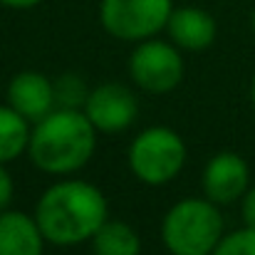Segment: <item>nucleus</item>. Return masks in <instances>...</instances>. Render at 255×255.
Returning <instances> with one entry per match:
<instances>
[{
  "instance_id": "f257e3e1",
  "label": "nucleus",
  "mask_w": 255,
  "mask_h": 255,
  "mask_svg": "<svg viewBox=\"0 0 255 255\" xmlns=\"http://www.w3.org/2000/svg\"><path fill=\"white\" fill-rule=\"evenodd\" d=\"M35 221L52 246H80L89 241L109 218V206L94 183L62 178L52 183L35 206Z\"/></svg>"
},
{
  "instance_id": "f03ea898",
  "label": "nucleus",
  "mask_w": 255,
  "mask_h": 255,
  "mask_svg": "<svg viewBox=\"0 0 255 255\" xmlns=\"http://www.w3.org/2000/svg\"><path fill=\"white\" fill-rule=\"evenodd\" d=\"M97 129L82 109L57 107L30 131V161L50 176H72L87 166L97 149Z\"/></svg>"
},
{
  "instance_id": "7ed1b4c3",
  "label": "nucleus",
  "mask_w": 255,
  "mask_h": 255,
  "mask_svg": "<svg viewBox=\"0 0 255 255\" xmlns=\"http://www.w3.org/2000/svg\"><path fill=\"white\" fill-rule=\"evenodd\" d=\"M223 238V216L208 198H181L161 221V241L171 255H211Z\"/></svg>"
},
{
  "instance_id": "20e7f679",
  "label": "nucleus",
  "mask_w": 255,
  "mask_h": 255,
  "mask_svg": "<svg viewBox=\"0 0 255 255\" xmlns=\"http://www.w3.org/2000/svg\"><path fill=\"white\" fill-rule=\"evenodd\" d=\"M186 141L171 127H149L129 146V169L146 186H164L186 166Z\"/></svg>"
},
{
  "instance_id": "39448f33",
  "label": "nucleus",
  "mask_w": 255,
  "mask_h": 255,
  "mask_svg": "<svg viewBox=\"0 0 255 255\" xmlns=\"http://www.w3.org/2000/svg\"><path fill=\"white\" fill-rule=\"evenodd\" d=\"M173 12V0H102V27L124 42H141L156 37Z\"/></svg>"
},
{
  "instance_id": "423d86ee",
  "label": "nucleus",
  "mask_w": 255,
  "mask_h": 255,
  "mask_svg": "<svg viewBox=\"0 0 255 255\" xmlns=\"http://www.w3.org/2000/svg\"><path fill=\"white\" fill-rule=\"evenodd\" d=\"M186 62L173 42L156 37L136 42L129 57V75L134 85L146 94H169L183 82Z\"/></svg>"
},
{
  "instance_id": "0eeeda50",
  "label": "nucleus",
  "mask_w": 255,
  "mask_h": 255,
  "mask_svg": "<svg viewBox=\"0 0 255 255\" xmlns=\"http://www.w3.org/2000/svg\"><path fill=\"white\" fill-rule=\"evenodd\" d=\"M82 112L99 134H119L136 122L139 99L129 87L119 82H104L89 89Z\"/></svg>"
},
{
  "instance_id": "6e6552de",
  "label": "nucleus",
  "mask_w": 255,
  "mask_h": 255,
  "mask_svg": "<svg viewBox=\"0 0 255 255\" xmlns=\"http://www.w3.org/2000/svg\"><path fill=\"white\" fill-rule=\"evenodd\" d=\"M248 183H251L248 164L243 156L233 151L216 154L201 173L203 196L213 201L216 206H226V203L243 198V193L248 191Z\"/></svg>"
},
{
  "instance_id": "1a4fd4ad",
  "label": "nucleus",
  "mask_w": 255,
  "mask_h": 255,
  "mask_svg": "<svg viewBox=\"0 0 255 255\" xmlns=\"http://www.w3.org/2000/svg\"><path fill=\"white\" fill-rule=\"evenodd\" d=\"M7 104L22 114L27 122H40L47 117L52 109H57L55 102V85L47 75L37 70H25L17 72L10 85H7Z\"/></svg>"
},
{
  "instance_id": "9d476101",
  "label": "nucleus",
  "mask_w": 255,
  "mask_h": 255,
  "mask_svg": "<svg viewBox=\"0 0 255 255\" xmlns=\"http://www.w3.org/2000/svg\"><path fill=\"white\" fill-rule=\"evenodd\" d=\"M171 42L178 50L186 52H203L216 42L218 35V25L216 17L196 5H183V7H173L169 22H166Z\"/></svg>"
},
{
  "instance_id": "9b49d317",
  "label": "nucleus",
  "mask_w": 255,
  "mask_h": 255,
  "mask_svg": "<svg viewBox=\"0 0 255 255\" xmlns=\"http://www.w3.org/2000/svg\"><path fill=\"white\" fill-rule=\"evenodd\" d=\"M45 236L35 221L22 211H0V255H42Z\"/></svg>"
},
{
  "instance_id": "f8f14e48",
  "label": "nucleus",
  "mask_w": 255,
  "mask_h": 255,
  "mask_svg": "<svg viewBox=\"0 0 255 255\" xmlns=\"http://www.w3.org/2000/svg\"><path fill=\"white\" fill-rule=\"evenodd\" d=\"M94 255H141V238L134 226L124 221H104L89 238Z\"/></svg>"
},
{
  "instance_id": "ddd939ff",
  "label": "nucleus",
  "mask_w": 255,
  "mask_h": 255,
  "mask_svg": "<svg viewBox=\"0 0 255 255\" xmlns=\"http://www.w3.org/2000/svg\"><path fill=\"white\" fill-rule=\"evenodd\" d=\"M30 122L10 104H0V164L17 159L30 144Z\"/></svg>"
},
{
  "instance_id": "4468645a",
  "label": "nucleus",
  "mask_w": 255,
  "mask_h": 255,
  "mask_svg": "<svg viewBox=\"0 0 255 255\" xmlns=\"http://www.w3.org/2000/svg\"><path fill=\"white\" fill-rule=\"evenodd\" d=\"M55 85V102L57 107L65 109H82L89 97V87L77 72H65L57 80H52Z\"/></svg>"
},
{
  "instance_id": "2eb2a0df",
  "label": "nucleus",
  "mask_w": 255,
  "mask_h": 255,
  "mask_svg": "<svg viewBox=\"0 0 255 255\" xmlns=\"http://www.w3.org/2000/svg\"><path fill=\"white\" fill-rule=\"evenodd\" d=\"M211 255H255V228H241L233 233H223Z\"/></svg>"
},
{
  "instance_id": "dca6fc26",
  "label": "nucleus",
  "mask_w": 255,
  "mask_h": 255,
  "mask_svg": "<svg viewBox=\"0 0 255 255\" xmlns=\"http://www.w3.org/2000/svg\"><path fill=\"white\" fill-rule=\"evenodd\" d=\"M12 196H15V181H12L10 171L5 169V164H0V211L10 208Z\"/></svg>"
},
{
  "instance_id": "f3484780",
  "label": "nucleus",
  "mask_w": 255,
  "mask_h": 255,
  "mask_svg": "<svg viewBox=\"0 0 255 255\" xmlns=\"http://www.w3.org/2000/svg\"><path fill=\"white\" fill-rule=\"evenodd\" d=\"M241 213H243V223L248 228H255V186L248 188L243 193V206H241Z\"/></svg>"
},
{
  "instance_id": "a211bd4d",
  "label": "nucleus",
  "mask_w": 255,
  "mask_h": 255,
  "mask_svg": "<svg viewBox=\"0 0 255 255\" xmlns=\"http://www.w3.org/2000/svg\"><path fill=\"white\" fill-rule=\"evenodd\" d=\"M42 0H0V5L5 7H12V10H30L35 5H40Z\"/></svg>"
},
{
  "instance_id": "6ab92c4d",
  "label": "nucleus",
  "mask_w": 255,
  "mask_h": 255,
  "mask_svg": "<svg viewBox=\"0 0 255 255\" xmlns=\"http://www.w3.org/2000/svg\"><path fill=\"white\" fill-rule=\"evenodd\" d=\"M251 99H253V107H255V75H253V82H251Z\"/></svg>"
},
{
  "instance_id": "aec40b11",
  "label": "nucleus",
  "mask_w": 255,
  "mask_h": 255,
  "mask_svg": "<svg viewBox=\"0 0 255 255\" xmlns=\"http://www.w3.org/2000/svg\"><path fill=\"white\" fill-rule=\"evenodd\" d=\"M251 25H253V32H255V10H253V17H251Z\"/></svg>"
}]
</instances>
